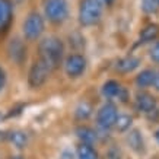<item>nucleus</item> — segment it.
I'll return each instance as SVG.
<instances>
[{
  "label": "nucleus",
  "mask_w": 159,
  "mask_h": 159,
  "mask_svg": "<svg viewBox=\"0 0 159 159\" xmlns=\"http://www.w3.org/2000/svg\"><path fill=\"white\" fill-rule=\"evenodd\" d=\"M127 142H129V146L137 153H142L145 150V140H143V136H142L140 130H137V129H134V130H131L129 133Z\"/></svg>",
  "instance_id": "9b49d317"
},
{
  "label": "nucleus",
  "mask_w": 159,
  "mask_h": 159,
  "mask_svg": "<svg viewBox=\"0 0 159 159\" xmlns=\"http://www.w3.org/2000/svg\"><path fill=\"white\" fill-rule=\"evenodd\" d=\"M139 64H140V58L134 57V56H129V57H124V58H121V60H118L117 70L120 73H130L139 67Z\"/></svg>",
  "instance_id": "f8f14e48"
},
{
  "label": "nucleus",
  "mask_w": 159,
  "mask_h": 159,
  "mask_svg": "<svg viewBox=\"0 0 159 159\" xmlns=\"http://www.w3.org/2000/svg\"><path fill=\"white\" fill-rule=\"evenodd\" d=\"M44 32V19L37 12H31L24 22V34L28 39H37Z\"/></svg>",
  "instance_id": "39448f33"
},
{
  "label": "nucleus",
  "mask_w": 159,
  "mask_h": 159,
  "mask_svg": "<svg viewBox=\"0 0 159 159\" xmlns=\"http://www.w3.org/2000/svg\"><path fill=\"white\" fill-rule=\"evenodd\" d=\"M158 7V0H142V10L145 13H155Z\"/></svg>",
  "instance_id": "412c9836"
},
{
  "label": "nucleus",
  "mask_w": 159,
  "mask_h": 159,
  "mask_svg": "<svg viewBox=\"0 0 159 159\" xmlns=\"http://www.w3.org/2000/svg\"><path fill=\"white\" fill-rule=\"evenodd\" d=\"M39 60H43L51 70L60 64L64 53L63 43L56 37H48L39 43Z\"/></svg>",
  "instance_id": "f257e3e1"
},
{
  "label": "nucleus",
  "mask_w": 159,
  "mask_h": 159,
  "mask_svg": "<svg viewBox=\"0 0 159 159\" xmlns=\"http://www.w3.org/2000/svg\"><path fill=\"white\" fill-rule=\"evenodd\" d=\"M136 108H137V111L145 112V114L153 112V111H156V99L150 93L140 92L136 95Z\"/></svg>",
  "instance_id": "1a4fd4ad"
},
{
  "label": "nucleus",
  "mask_w": 159,
  "mask_h": 159,
  "mask_svg": "<svg viewBox=\"0 0 159 159\" xmlns=\"http://www.w3.org/2000/svg\"><path fill=\"white\" fill-rule=\"evenodd\" d=\"M158 35H159V25L150 24L142 29V32H140V43H150V41L158 38Z\"/></svg>",
  "instance_id": "2eb2a0df"
},
{
  "label": "nucleus",
  "mask_w": 159,
  "mask_h": 159,
  "mask_svg": "<svg viewBox=\"0 0 159 159\" xmlns=\"http://www.w3.org/2000/svg\"><path fill=\"white\" fill-rule=\"evenodd\" d=\"M158 6H159V0H158Z\"/></svg>",
  "instance_id": "7c9ffc66"
},
{
  "label": "nucleus",
  "mask_w": 159,
  "mask_h": 159,
  "mask_svg": "<svg viewBox=\"0 0 159 159\" xmlns=\"http://www.w3.org/2000/svg\"><path fill=\"white\" fill-rule=\"evenodd\" d=\"M153 86L156 91H159V72L155 73V79H153Z\"/></svg>",
  "instance_id": "393cba45"
},
{
  "label": "nucleus",
  "mask_w": 159,
  "mask_h": 159,
  "mask_svg": "<svg viewBox=\"0 0 159 159\" xmlns=\"http://www.w3.org/2000/svg\"><path fill=\"white\" fill-rule=\"evenodd\" d=\"M76 133L77 137L82 140V143H85V145H92L97 140V133L92 129H89V127H79Z\"/></svg>",
  "instance_id": "dca6fc26"
},
{
  "label": "nucleus",
  "mask_w": 159,
  "mask_h": 159,
  "mask_svg": "<svg viewBox=\"0 0 159 159\" xmlns=\"http://www.w3.org/2000/svg\"><path fill=\"white\" fill-rule=\"evenodd\" d=\"M131 123H133V118L127 114H121V116L117 117L116 121V127L118 131H127L131 127Z\"/></svg>",
  "instance_id": "6ab92c4d"
},
{
  "label": "nucleus",
  "mask_w": 159,
  "mask_h": 159,
  "mask_svg": "<svg viewBox=\"0 0 159 159\" xmlns=\"http://www.w3.org/2000/svg\"><path fill=\"white\" fill-rule=\"evenodd\" d=\"M75 114H76L77 120H86L88 117L92 114V108H91V105H89L88 102H80V104L77 105Z\"/></svg>",
  "instance_id": "aec40b11"
},
{
  "label": "nucleus",
  "mask_w": 159,
  "mask_h": 159,
  "mask_svg": "<svg viewBox=\"0 0 159 159\" xmlns=\"http://www.w3.org/2000/svg\"><path fill=\"white\" fill-rule=\"evenodd\" d=\"M0 120H3V116H2V114H0Z\"/></svg>",
  "instance_id": "c756f323"
},
{
  "label": "nucleus",
  "mask_w": 159,
  "mask_h": 159,
  "mask_svg": "<svg viewBox=\"0 0 159 159\" xmlns=\"http://www.w3.org/2000/svg\"><path fill=\"white\" fill-rule=\"evenodd\" d=\"M9 53H10V57L13 58V60L20 61V60H24L25 54H26V48H25V45L22 44V41L13 39L9 45Z\"/></svg>",
  "instance_id": "ddd939ff"
},
{
  "label": "nucleus",
  "mask_w": 159,
  "mask_h": 159,
  "mask_svg": "<svg viewBox=\"0 0 159 159\" xmlns=\"http://www.w3.org/2000/svg\"><path fill=\"white\" fill-rule=\"evenodd\" d=\"M86 69V60L80 54H70L66 58L64 70L69 77H79Z\"/></svg>",
  "instance_id": "0eeeda50"
},
{
  "label": "nucleus",
  "mask_w": 159,
  "mask_h": 159,
  "mask_svg": "<svg viewBox=\"0 0 159 159\" xmlns=\"http://www.w3.org/2000/svg\"><path fill=\"white\" fill-rule=\"evenodd\" d=\"M12 159H22L20 156H15V158H12Z\"/></svg>",
  "instance_id": "c85d7f7f"
},
{
  "label": "nucleus",
  "mask_w": 159,
  "mask_h": 159,
  "mask_svg": "<svg viewBox=\"0 0 159 159\" xmlns=\"http://www.w3.org/2000/svg\"><path fill=\"white\" fill-rule=\"evenodd\" d=\"M13 7L10 0H0V34L5 32L12 22Z\"/></svg>",
  "instance_id": "9d476101"
},
{
  "label": "nucleus",
  "mask_w": 159,
  "mask_h": 159,
  "mask_svg": "<svg viewBox=\"0 0 159 159\" xmlns=\"http://www.w3.org/2000/svg\"><path fill=\"white\" fill-rule=\"evenodd\" d=\"M77 159H98V153L92 148V145L82 143L77 148Z\"/></svg>",
  "instance_id": "f3484780"
},
{
  "label": "nucleus",
  "mask_w": 159,
  "mask_h": 159,
  "mask_svg": "<svg viewBox=\"0 0 159 159\" xmlns=\"http://www.w3.org/2000/svg\"><path fill=\"white\" fill-rule=\"evenodd\" d=\"M107 159H120V152L117 149H111L107 153Z\"/></svg>",
  "instance_id": "5701e85b"
},
{
  "label": "nucleus",
  "mask_w": 159,
  "mask_h": 159,
  "mask_svg": "<svg viewBox=\"0 0 159 159\" xmlns=\"http://www.w3.org/2000/svg\"><path fill=\"white\" fill-rule=\"evenodd\" d=\"M114 2H116V0H104V3H105V5H112V3H114Z\"/></svg>",
  "instance_id": "bb28decb"
},
{
  "label": "nucleus",
  "mask_w": 159,
  "mask_h": 159,
  "mask_svg": "<svg viewBox=\"0 0 159 159\" xmlns=\"http://www.w3.org/2000/svg\"><path fill=\"white\" fill-rule=\"evenodd\" d=\"M155 73L152 69H146L143 72H140L136 77V85L139 88H149L153 85V79H155Z\"/></svg>",
  "instance_id": "4468645a"
},
{
  "label": "nucleus",
  "mask_w": 159,
  "mask_h": 159,
  "mask_svg": "<svg viewBox=\"0 0 159 159\" xmlns=\"http://www.w3.org/2000/svg\"><path fill=\"white\" fill-rule=\"evenodd\" d=\"M117 117H118V112H117V107L111 102H107L99 108L97 116V121L98 125L104 129V130H110L111 127L116 125Z\"/></svg>",
  "instance_id": "423d86ee"
},
{
  "label": "nucleus",
  "mask_w": 159,
  "mask_h": 159,
  "mask_svg": "<svg viewBox=\"0 0 159 159\" xmlns=\"http://www.w3.org/2000/svg\"><path fill=\"white\" fill-rule=\"evenodd\" d=\"M150 58L153 60L155 63H159V41L155 44L152 50H150Z\"/></svg>",
  "instance_id": "4be33fe9"
},
{
  "label": "nucleus",
  "mask_w": 159,
  "mask_h": 159,
  "mask_svg": "<svg viewBox=\"0 0 159 159\" xmlns=\"http://www.w3.org/2000/svg\"><path fill=\"white\" fill-rule=\"evenodd\" d=\"M50 72H51V69H50L43 60H37V61L32 64V67H31L29 75H28L29 86L31 88L43 86L44 83L47 82V79H48Z\"/></svg>",
  "instance_id": "20e7f679"
},
{
  "label": "nucleus",
  "mask_w": 159,
  "mask_h": 159,
  "mask_svg": "<svg viewBox=\"0 0 159 159\" xmlns=\"http://www.w3.org/2000/svg\"><path fill=\"white\" fill-rule=\"evenodd\" d=\"M44 13L47 19L53 24H61L69 16L67 0H45L44 2Z\"/></svg>",
  "instance_id": "7ed1b4c3"
},
{
  "label": "nucleus",
  "mask_w": 159,
  "mask_h": 159,
  "mask_svg": "<svg viewBox=\"0 0 159 159\" xmlns=\"http://www.w3.org/2000/svg\"><path fill=\"white\" fill-rule=\"evenodd\" d=\"M102 15V5L99 0H82L79 6V22L83 26L98 24Z\"/></svg>",
  "instance_id": "f03ea898"
},
{
  "label": "nucleus",
  "mask_w": 159,
  "mask_h": 159,
  "mask_svg": "<svg viewBox=\"0 0 159 159\" xmlns=\"http://www.w3.org/2000/svg\"><path fill=\"white\" fill-rule=\"evenodd\" d=\"M5 85H6V72L0 67V91L5 88Z\"/></svg>",
  "instance_id": "b1692460"
},
{
  "label": "nucleus",
  "mask_w": 159,
  "mask_h": 159,
  "mask_svg": "<svg viewBox=\"0 0 159 159\" xmlns=\"http://www.w3.org/2000/svg\"><path fill=\"white\" fill-rule=\"evenodd\" d=\"M60 159H73V155L70 153V152H67V150H66V152H63L61 153V158Z\"/></svg>",
  "instance_id": "a878e982"
},
{
  "label": "nucleus",
  "mask_w": 159,
  "mask_h": 159,
  "mask_svg": "<svg viewBox=\"0 0 159 159\" xmlns=\"http://www.w3.org/2000/svg\"><path fill=\"white\" fill-rule=\"evenodd\" d=\"M155 139H156V142L159 143V129L156 130V133H155Z\"/></svg>",
  "instance_id": "cd10ccee"
},
{
  "label": "nucleus",
  "mask_w": 159,
  "mask_h": 159,
  "mask_svg": "<svg viewBox=\"0 0 159 159\" xmlns=\"http://www.w3.org/2000/svg\"><path fill=\"white\" fill-rule=\"evenodd\" d=\"M102 95L105 98H108V99L118 98L123 102L127 101V91L118 82H116V80H108V82L104 83V86H102Z\"/></svg>",
  "instance_id": "6e6552de"
},
{
  "label": "nucleus",
  "mask_w": 159,
  "mask_h": 159,
  "mask_svg": "<svg viewBox=\"0 0 159 159\" xmlns=\"http://www.w3.org/2000/svg\"><path fill=\"white\" fill-rule=\"evenodd\" d=\"M9 139H10V142L13 143V146L19 148V149L25 148L26 143H28V136L25 134L24 131H12L9 134Z\"/></svg>",
  "instance_id": "a211bd4d"
}]
</instances>
